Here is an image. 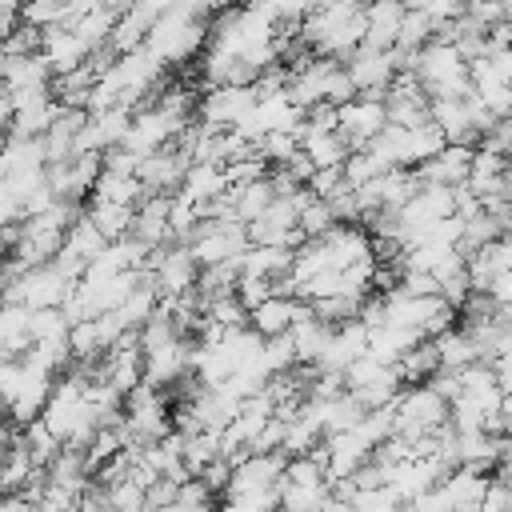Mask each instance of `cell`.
<instances>
[{
  "mask_svg": "<svg viewBox=\"0 0 512 512\" xmlns=\"http://www.w3.org/2000/svg\"><path fill=\"white\" fill-rule=\"evenodd\" d=\"M256 148H260V156H264L272 168H284L292 156H300V152H304L300 136H296V132H288V128H276V132H268V136H264Z\"/></svg>",
  "mask_w": 512,
  "mask_h": 512,
  "instance_id": "obj_25",
  "label": "cell"
},
{
  "mask_svg": "<svg viewBox=\"0 0 512 512\" xmlns=\"http://www.w3.org/2000/svg\"><path fill=\"white\" fill-rule=\"evenodd\" d=\"M292 264H296V248H276V244H252L244 252V276H260V280H292Z\"/></svg>",
  "mask_w": 512,
  "mask_h": 512,
  "instance_id": "obj_14",
  "label": "cell"
},
{
  "mask_svg": "<svg viewBox=\"0 0 512 512\" xmlns=\"http://www.w3.org/2000/svg\"><path fill=\"white\" fill-rule=\"evenodd\" d=\"M104 172H120V176H136V172H140V156H136L132 148H124V144H116V148H108V152H104Z\"/></svg>",
  "mask_w": 512,
  "mask_h": 512,
  "instance_id": "obj_32",
  "label": "cell"
},
{
  "mask_svg": "<svg viewBox=\"0 0 512 512\" xmlns=\"http://www.w3.org/2000/svg\"><path fill=\"white\" fill-rule=\"evenodd\" d=\"M352 84L360 96H384L392 88V80L404 72V52L400 48H372V44H360L348 60H344Z\"/></svg>",
  "mask_w": 512,
  "mask_h": 512,
  "instance_id": "obj_3",
  "label": "cell"
},
{
  "mask_svg": "<svg viewBox=\"0 0 512 512\" xmlns=\"http://www.w3.org/2000/svg\"><path fill=\"white\" fill-rule=\"evenodd\" d=\"M332 324H324V320H316V316H308V320H296V328H292V344H296V360L300 364H316L320 368V360H324V352H328V344H332Z\"/></svg>",
  "mask_w": 512,
  "mask_h": 512,
  "instance_id": "obj_16",
  "label": "cell"
},
{
  "mask_svg": "<svg viewBox=\"0 0 512 512\" xmlns=\"http://www.w3.org/2000/svg\"><path fill=\"white\" fill-rule=\"evenodd\" d=\"M404 16H408V8L396 4V0H368L364 4V20H368L364 44H372V48H396L400 28H404Z\"/></svg>",
  "mask_w": 512,
  "mask_h": 512,
  "instance_id": "obj_13",
  "label": "cell"
},
{
  "mask_svg": "<svg viewBox=\"0 0 512 512\" xmlns=\"http://www.w3.org/2000/svg\"><path fill=\"white\" fill-rule=\"evenodd\" d=\"M72 292H76V284H68L52 264L28 268L16 284H4V296L12 304H28L32 312H40V308H64Z\"/></svg>",
  "mask_w": 512,
  "mask_h": 512,
  "instance_id": "obj_4",
  "label": "cell"
},
{
  "mask_svg": "<svg viewBox=\"0 0 512 512\" xmlns=\"http://www.w3.org/2000/svg\"><path fill=\"white\" fill-rule=\"evenodd\" d=\"M204 316H208L212 324L236 332V328H248V316H252V312L240 304V296H220V300H212V304L204 308Z\"/></svg>",
  "mask_w": 512,
  "mask_h": 512,
  "instance_id": "obj_29",
  "label": "cell"
},
{
  "mask_svg": "<svg viewBox=\"0 0 512 512\" xmlns=\"http://www.w3.org/2000/svg\"><path fill=\"white\" fill-rule=\"evenodd\" d=\"M464 12H468L484 32L508 20V4H504V0H468V4H464Z\"/></svg>",
  "mask_w": 512,
  "mask_h": 512,
  "instance_id": "obj_30",
  "label": "cell"
},
{
  "mask_svg": "<svg viewBox=\"0 0 512 512\" xmlns=\"http://www.w3.org/2000/svg\"><path fill=\"white\" fill-rule=\"evenodd\" d=\"M436 348H440V364L448 368V372H460V368H468V364H476L480 360V348H476V340L456 324V328H448L444 336H436Z\"/></svg>",
  "mask_w": 512,
  "mask_h": 512,
  "instance_id": "obj_20",
  "label": "cell"
},
{
  "mask_svg": "<svg viewBox=\"0 0 512 512\" xmlns=\"http://www.w3.org/2000/svg\"><path fill=\"white\" fill-rule=\"evenodd\" d=\"M340 220H336V212H332V204L328 200H312L304 212H300V232L308 236V240H320V236H328L332 228H336Z\"/></svg>",
  "mask_w": 512,
  "mask_h": 512,
  "instance_id": "obj_28",
  "label": "cell"
},
{
  "mask_svg": "<svg viewBox=\"0 0 512 512\" xmlns=\"http://www.w3.org/2000/svg\"><path fill=\"white\" fill-rule=\"evenodd\" d=\"M496 376H500V388L512 392V352H504V356L496 360Z\"/></svg>",
  "mask_w": 512,
  "mask_h": 512,
  "instance_id": "obj_35",
  "label": "cell"
},
{
  "mask_svg": "<svg viewBox=\"0 0 512 512\" xmlns=\"http://www.w3.org/2000/svg\"><path fill=\"white\" fill-rule=\"evenodd\" d=\"M188 248L200 260V268H212V264L244 260V252L252 248V236H248V224L240 220H200Z\"/></svg>",
  "mask_w": 512,
  "mask_h": 512,
  "instance_id": "obj_2",
  "label": "cell"
},
{
  "mask_svg": "<svg viewBox=\"0 0 512 512\" xmlns=\"http://www.w3.org/2000/svg\"><path fill=\"white\" fill-rule=\"evenodd\" d=\"M236 296H240V304L252 312L256 304H264L268 296H276V284H272V280H260V276H240Z\"/></svg>",
  "mask_w": 512,
  "mask_h": 512,
  "instance_id": "obj_31",
  "label": "cell"
},
{
  "mask_svg": "<svg viewBox=\"0 0 512 512\" xmlns=\"http://www.w3.org/2000/svg\"><path fill=\"white\" fill-rule=\"evenodd\" d=\"M132 236H140V240L152 244V248L176 244V236H172V196H148V200L136 208V228H132Z\"/></svg>",
  "mask_w": 512,
  "mask_h": 512,
  "instance_id": "obj_11",
  "label": "cell"
},
{
  "mask_svg": "<svg viewBox=\"0 0 512 512\" xmlns=\"http://www.w3.org/2000/svg\"><path fill=\"white\" fill-rule=\"evenodd\" d=\"M384 172H392V164H384L376 152H352L348 156V164H344V180L352 184V188H364V184H372L376 176H384Z\"/></svg>",
  "mask_w": 512,
  "mask_h": 512,
  "instance_id": "obj_27",
  "label": "cell"
},
{
  "mask_svg": "<svg viewBox=\"0 0 512 512\" xmlns=\"http://www.w3.org/2000/svg\"><path fill=\"white\" fill-rule=\"evenodd\" d=\"M228 192H232V184H228V168L224 164H192L188 168V180L180 188V196H188L196 208L200 204H212V200H220Z\"/></svg>",
  "mask_w": 512,
  "mask_h": 512,
  "instance_id": "obj_15",
  "label": "cell"
},
{
  "mask_svg": "<svg viewBox=\"0 0 512 512\" xmlns=\"http://www.w3.org/2000/svg\"><path fill=\"white\" fill-rule=\"evenodd\" d=\"M284 172H288L300 188H308V184H312V176H316V164L308 160V152H300V156H292V160L284 164Z\"/></svg>",
  "mask_w": 512,
  "mask_h": 512,
  "instance_id": "obj_33",
  "label": "cell"
},
{
  "mask_svg": "<svg viewBox=\"0 0 512 512\" xmlns=\"http://www.w3.org/2000/svg\"><path fill=\"white\" fill-rule=\"evenodd\" d=\"M68 344H72V356H76L80 364H100V360H104V340H100L96 316L72 324V328H68Z\"/></svg>",
  "mask_w": 512,
  "mask_h": 512,
  "instance_id": "obj_24",
  "label": "cell"
},
{
  "mask_svg": "<svg viewBox=\"0 0 512 512\" xmlns=\"http://www.w3.org/2000/svg\"><path fill=\"white\" fill-rule=\"evenodd\" d=\"M508 512H512V504H508Z\"/></svg>",
  "mask_w": 512,
  "mask_h": 512,
  "instance_id": "obj_38",
  "label": "cell"
},
{
  "mask_svg": "<svg viewBox=\"0 0 512 512\" xmlns=\"http://www.w3.org/2000/svg\"><path fill=\"white\" fill-rule=\"evenodd\" d=\"M76 512H112V508H108V500H104V492H100V488H88V496L80 500V508H76Z\"/></svg>",
  "mask_w": 512,
  "mask_h": 512,
  "instance_id": "obj_34",
  "label": "cell"
},
{
  "mask_svg": "<svg viewBox=\"0 0 512 512\" xmlns=\"http://www.w3.org/2000/svg\"><path fill=\"white\" fill-rule=\"evenodd\" d=\"M300 144L316 168H336V164H348L352 156V144L344 132H300Z\"/></svg>",
  "mask_w": 512,
  "mask_h": 512,
  "instance_id": "obj_17",
  "label": "cell"
},
{
  "mask_svg": "<svg viewBox=\"0 0 512 512\" xmlns=\"http://www.w3.org/2000/svg\"><path fill=\"white\" fill-rule=\"evenodd\" d=\"M368 340H372V332H368L360 320L340 324V328L332 332V344H328L324 360H320V372H340V376H344V372L368 352Z\"/></svg>",
  "mask_w": 512,
  "mask_h": 512,
  "instance_id": "obj_10",
  "label": "cell"
},
{
  "mask_svg": "<svg viewBox=\"0 0 512 512\" xmlns=\"http://www.w3.org/2000/svg\"><path fill=\"white\" fill-rule=\"evenodd\" d=\"M256 92L252 88H236V84H224V88H208L196 104V120L200 124H212V128H236L252 108H256Z\"/></svg>",
  "mask_w": 512,
  "mask_h": 512,
  "instance_id": "obj_7",
  "label": "cell"
},
{
  "mask_svg": "<svg viewBox=\"0 0 512 512\" xmlns=\"http://www.w3.org/2000/svg\"><path fill=\"white\" fill-rule=\"evenodd\" d=\"M388 128V104L384 96H356L340 108V132L348 136L352 152H364L380 132Z\"/></svg>",
  "mask_w": 512,
  "mask_h": 512,
  "instance_id": "obj_8",
  "label": "cell"
},
{
  "mask_svg": "<svg viewBox=\"0 0 512 512\" xmlns=\"http://www.w3.org/2000/svg\"><path fill=\"white\" fill-rule=\"evenodd\" d=\"M396 4H404V8H408V12H420V8H428V4H432V0H396Z\"/></svg>",
  "mask_w": 512,
  "mask_h": 512,
  "instance_id": "obj_36",
  "label": "cell"
},
{
  "mask_svg": "<svg viewBox=\"0 0 512 512\" xmlns=\"http://www.w3.org/2000/svg\"><path fill=\"white\" fill-rule=\"evenodd\" d=\"M332 496V484H280V512H320Z\"/></svg>",
  "mask_w": 512,
  "mask_h": 512,
  "instance_id": "obj_22",
  "label": "cell"
},
{
  "mask_svg": "<svg viewBox=\"0 0 512 512\" xmlns=\"http://www.w3.org/2000/svg\"><path fill=\"white\" fill-rule=\"evenodd\" d=\"M276 204V188L272 180H256V184H244V188H232V208H236V220L240 224H252L256 216H264L268 208Z\"/></svg>",
  "mask_w": 512,
  "mask_h": 512,
  "instance_id": "obj_18",
  "label": "cell"
},
{
  "mask_svg": "<svg viewBox=\"0 0 512 512\" xmlns=\"http://www.w3.org/2000/svg\"><path fill=\"white\" fill-rule=\"evenodd\" d=\"M152 276H156V292L160 296H184L200 284V260L192 256L188 244H168V248H156L152 260H148Z\"/></svg>",
  "mask_w": 512,
  "mask_h": 512,
  "instance_id": "obj_5",
  "label": "cell"
},
{
  "mask_svg": "<svg viewBox=\"0 0 512 512\" xmlns=\"http://www.w3.org/2000/svg\"><path fill=\"white\" fill-rule=\"evenodd\" d=\"M236 4H240V8H268L272 0H236Z\"/></svg>",
  "mask_w": 512,
  "mask_h": 512,
  "instance_id": "obj_37",
  "label": "cell"
},
{
  "mask_svg": "<svg viewBox=\"0 0 512 512\" xmlns=\"http://www.w3.org/2000/svg\"><path fill=\"white\" fill-rule=\"evenodd\" d=\"M452 420V404L432 384H408L396 396V436H404L416 452V440L440 432Z\"/></svg>",
  "mask_w": 512,
  "mask_h": 512,
  "instance_id": "obj_1",
  "label": "cell"
},
{
  "mask_svg": "<svg viewBox=\"0 0 512 512\" xmlns=\"http://www.w3.org/2000/svg\"><path fill=\"white\" fill-rule=\"evenodd\" d=\"M108 244H112V240H108V236L96 228V220H92L88 212H84V216H80V220L68 228V248H72V252H80L88 264H92L100 252H108Z\"/></svg>",
  "mask_w": 512,
  "mask_h": 512,
  "instance_id": "obj_23",
  "label": "cell"
},
{
  "mask_svg": "<svg viewBox=\"0 0 512 512\" xmlns=\"http://www.w3.org/2000/svg\"><path fill=\"white\" fill-rule=\"evenodd\" d=\"M472 160H476V148L448 144L444 152H436L432 160H424L416 168V176H420L424 188H464L472 180Z\"/></svg>",
  "mask_w": 512,
  "mask_h": 512,
  "instance_id": "obj_9",
  "label": "cell"
},
{
  "mask_svg": "<svg viewBox=\"0 0 512 512\" xmlns=\"http://www.w3.org/2000/svg\"><path fill=\"white\" fill-rule=\"evenodd\" d=\"M88 216L96 220V228L116 244L124 236H132L136 228V208H124V204H100V200H88Z\"/></svg>",
  "mask_w": 512,
  "mask_h": 512,
  "instance_id": "obj_21",
  "label": "cell"
},
{
  "mask_svg": "<svg viewBox=\"0 0 512 512\" xmlns=\"http://www.w3.org/2000/svg\"><path fill=\"white\" fill-rule=\"evenodd\" d=\"M488 484H492V476L488 472H476V468H456V472H448L444 480H440V492L448 496V504L456 508V512H480V504H484V496H488Z\"/></svg>",
  "mask_w": 512,
  "mask_h": 512,
  "instance_id": "obj_12",
  "label": "cell"
},
{
  "mask_svg": "<svg viewBox=\"0 0 512 512\" xmlns=\"http://www.w3.org/2000/svg\"><path fill=\"white\" fill-rule=\"evenodd\" d=\"M396 368H400V376H404V384H428L444 364H440V348H436V340H424V344H416L412 352H404L400 360H396Z\"/></svg>",
  "mask_w": 512,
  "mask_h": 512,
  "instance_id": "obj_19",
  "label": "cell"
},
{
  "mask_svg": "<svg viewBox=\"0 0 512 512\" xmlns=\"http://www.w3.org/2000/svg\"><path fill=\"white\" fill-rule=\"evenodd\" d=\"M92 488H96V484H92ZM100 492H104V500H108L112 512H148V488L136 484L132 476L120 480L116 488H100Z\"/></svg>",
  "mask_w": 512,
  "mask_h": 512,
  "instance_id": "obj_26",
  "label": "cell"
},
{
  "mask_svg": "<svg viewBox=\"0 0 512 512\" xmlns=\"http://www.w3.org/2000/svg\"><path fill=\"white\" fill-rule=\"evenodd\" d=\"M188 168H192V156L180 144H168V148L144 156L136 176L144 180V188L152 196H176L184 188V180H188Z\"/></svg>",
  "mask_w": 512,
  "mask_h": 512,
  "instance_id": "obj_6",
  "label": "cell"
}]
</instances>
